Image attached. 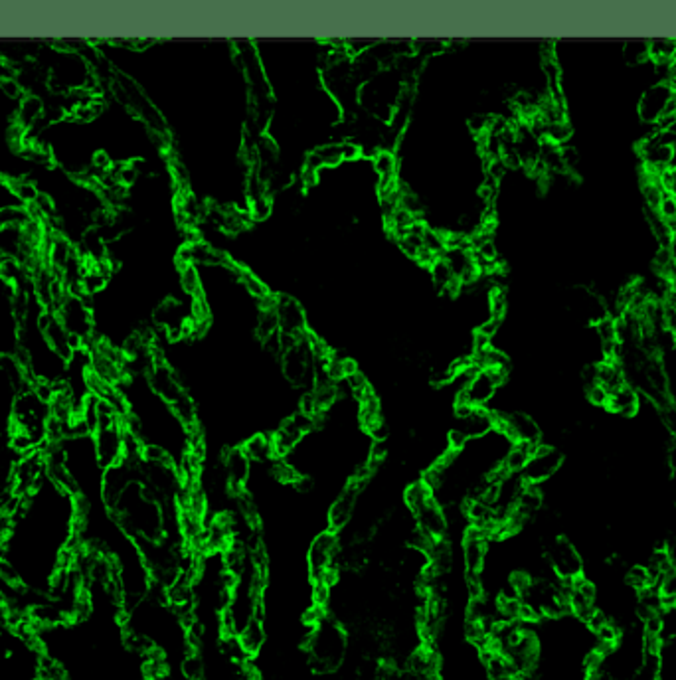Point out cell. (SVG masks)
Segmentation results:
<instances>
[{"instance_id":"cell-8","label":"cell","mask_w":676,"mask_h":680,"mask_svg":"<svg viewBox=\"0 0 676 680\" xmlns=\"http://www.w3.org/2000/svg\"><path fill=\"white\" fill-rule=\"evenodd\" d=\"M562 467V453L550 445H536L526 467L522 469V479L528 485H540L552 479Z\"/></svg>"},{"instance_id":"cell-1","label":"cell","mask_w":676,"mask_h":680,"mask_svg":"<svg viewBox=\"0 0 676 680\" xmlns=\"http://www.w3.org/2000/svg\"><path fill=\"white\" fill-rule=\"evenodd\" d=\"M307 655L309 661L320 672H329L338 668L346 655V633L345 629L332 621L320 619L316 625L309 627L307 635Z\"/></svg>"},{"instance_id":"cell-17","label":"cell","mask_w":676,"mask_h":680,"mask_svg":"<svg viewBox=\"0 0 676 680\" xmlns=\"http://www.w3.org/2000/svg\"><path fill=\"white\" fill-rule=\"evenodd\" d=\"M627 584L637 589V591H643V589H648L653 587V582H651V575L646 571L645 566H633V568L627 571Z\"/></svg>"},{"instance_id":"cell-18","label":"cell","mask_w":676,"mask_h":680,"mask_svg":"<svg viewBox=\"0 0 676 680\" xmlns=\"http://www.w3.org/2000/svg\"><path fill=\"white\" fill-rule=\"evenodd\" d=\"M661 417H662V424L666 426V429L670 431V433H675L676 435V406L675 404H664V406H661Z\"/></svg>"},{"instance_id":"cell-4","label":"cell","mask_w":676,"mask_h":680,"mask_svg":"<svg viewBox=\"0 0 676 680\" xmlns=\"http://www.w3.org/2000/svg\"><path fill=\"white\" fill-rule=\"evenodd\" d=\"M506 378V370L501 368H481L475 370L467 384L459 390L457 404H465L471 408H485L488 402L497 395V390L503 386Z\"/></svg>"},{"instance_id":"cell-14","label":"cell","mask_w":676,"mask_h":680,"mask_svg":"<svg viewBox=\"0 0 676 680\" xmlns=\"http://www.w3.org/2000/svg\"><path fill=\"white\" fill-rule=\"evenodd\" d=\"M241 449L246 451V455L250 457L252 463H259V465H268V463H271L273 459L277 457L271 437L261 435V433L250 437L248 441L241 445Z\"/></svg>"},{"instance_id":"cell-13","label":"cell","mask_w":676,"mask_h":680,"mask_svg":"<svg viewBox=\"0 0 676 680\" xmlns=\"http://www.w3.org/2000/svg\"><path fill=\"white\" fill-rule=\"evenodd\" d=\"M265 639H268V633H265L263 617H257V619L250 621L248 627L237 635V641H239V645L246 650L248 657L257 655L261 647L265 645Z\"/></svg>"},{"instance_id":"cell-11","label":"cell","mask_w":676,"mask_h":680,"mask_svg":"<svg viewBox=\"0 0 676 680\" xmlns=\"http://www.w3.org/2000/svg\"><path fill=\"white\" fill-rule=\"evenodd\" d=\"M488 558V536L469 526L461 542V560L467 575H481Z\"/></svg>"},{"instance_id":"cell-16","label":"cell","mask_w":676,"mask_h":680,"mask_svg":"<svg viewBox=\"0 0 676 680\" xmlns=\"http://www.w3.org/2000/svg\"><path fill=\"white\" fill-rule=\"evenodd\" d=\"M627 62L631 63H643L648 58V42L645 40H631L625 44V50H623Z\"/></svg>"},{"instance_id":"cell-15","label":"cell","mask_w":676,"mask_h":680,"mask_svg":"<svg viewBox=\"0 0 676 680\" xmlns=\"http://www.w3.org/2000/svg\"><path fill=\"white\" fill-rule=\"evenodd\" d=\"M607 408L613 413H619V415H633L639 408V395L631 386L625 384L619 390H615L613 394H609Z\"/></svg>"},{"instance_id":"cell-10","label":"cell","mask_w":676,"mask_h":680,"mask_svg":"<svg viewBox=\"0 0 676 680\" xmlns=\"http://www.w3.org/2000/svg\"><path fill=\"white\" fill-rule=\"evenodd\" d=\"M413 516V526L419 534L431 538V540H439V538L447 536L449 532V522H447V512L445 508L437 503V498H429L427 503L422 506H417L415 510H411Z\"/></svg>"},{"instance_id":"cell-12","label":"cell","mask_w":676,"mask_h":680,"mask_svg":"<svg viewBox=\"0 0 676 680\" xmlns=\"http://www.w3.org/2000/svg\"><path fill=\"white\" fill-rule=\"evenodd\" d=\"M275 313H277L281 334L293 336V338H301L307 334V313L297 300L291 297H277Z\"/></svg>"},{"instance_id":"cell-3","label":"cell","mask_w":676,"mask_h":680,"mask_svg":"<svg viewBox=\"0 0 676 680\" xmlns=\"http://www.w3.org/2000/svg\"><path fill=\"white\" fill-rule=\"evenodd\" d=\"M281 366H283L285 378L293 386H313L315 384L316 354L313 350L311 334H305L297 338L293 344L283 348Z\"/></svg>"},{"instance_id":"cell-2","label":"cell","mask_w":676,"mask_h":680,"mask_svg":"<svg viewBox=\"0 0 676 680\" xmlns=\"http://www.w3.org/2000/svg\"><path fill=\"white\" fill-rule=\"evenodd\" d=\"M340 552L338 532L323 530L318 532L307 548V573L311 584L332 585L336 582V560Z\"/></svg>"},{"instance_id":"cell-19","label":"cell","mask_w":676,"mask_h":680,"mask_svg":"<svg viewBox=\"0 0 676 680\" xmlns=\"http://www.w3.org/2000/svg\"><path fill=\"white\" fill-rule=\"evenodd\" d=\"M587 397H589L593 404H598V406H607L609 394H607L599 384H589V388H587Z\"/></svg>"},{"instance_id":"cell-20","label":"cell","mask_w":676,"mask_h":680,"mask_svg":"<svg viewBox=\"0 0 676 680\" xmlns=\"http://www.w3.org/2000/svg\"><path fill=\"white\" fill-rule=\"evenodd\" d=\"M607 621H609V619H607V615H605V611H601V609H596V611H593L591 615L587 617V621H585V625H587V627H589V629H591V631H593V633H598L599 629H601V627H603V625L607 623Z\"/></svg>"},{"instance_id":"cell-7","label":"cell","mask_w":676,"mask_h":680,"mask_svg":"<svg viewBox=\"0 0 676 680\" xmlns=\"http://www.w3.org/2000/svg\"><path fill=\"white\" fill-rule=\"evenodd\" d=\"M548 562H550L552 571L560 578V580H576L582 578L583 571V560L580 552L574 548L571 542H567L566 538H556L552 540V544L548 546Z\"/></svg>"},{"instance_id":"cell-9","label":"cell","mask_w":676,"mask_h":680,"mask_svg":"<svg viewBox=\"0 0 676 680\" xmlns=\"http://www.w3.org/2000/svg\"><path fill=\"white\" fill-rule=\"evenodd\" d=\"M220 471L223 474V481H226L228 489L236 492V494H241L252 481L253 463L241 447H232L221 457Z\"/></svg>"},{"instance_id":"cell-6","label":"cell","mask_w":676,"mask_h":680,"mask_svg":"<svg viewBox=\"0 0 676 680\" xmlns=\"http://www.w3.org/2000/svg\"><path fill=\"white\" fill-rule=\"evenodd\" d=\"M364 487H366V483L352 479L338 490L336 498L332 501L331 506H329V512H327L329 530L338 532L352 522L354 514H356V508H358V503H360Z\"/></svg>"},{"instance_id":"cell-5","label":"cell","mask_w":676,"mask_h":680,"mask_svg":"<svg viewBox=\"0 0 676 680\" xmlns=\"http://www.w3.org/2000/svg\"><path fill=\"white\" fill-rule=\"evenodd\" d=\"M316 417L311 413L305 411H297L291 417H287L281 426L275 429V433L271 435V441L275 447L277 457H287L291 455L297 447H299L303 439L313 433L315 429Z\"/></svg>"}]
</instances>
